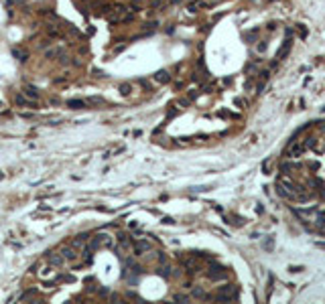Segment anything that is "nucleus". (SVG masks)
I'll return each instance as SVG.
<instances>
[{"label":"nucleus","mask_w":325,"mask_h":304,"mask_svg":"<svg viewBox=\"0 0 325 304\" xmlns=\"http://www.w3.org/2000/svg\"><path fill=\"white\" fill-rule=\"evenodd\" d=\"M303 150H305V146L293 140V142H291V146L286 148V156H291V158H297V156H301V154H303Z\"/></svg>","instance_id":"1"},{"label":"nucleus","mask_w":325,"mask_h":304,"mask_svg":"<svg viewBox=\"0 0 325 304\" xmlns=\"http://www.w3.org/2000/svg\"><path fill=\"white\" fill-rule=\"evenodd\" d=\"M152 79H155L156 83H169V81H171V75H169V71L160 69L159 73H155V75H152Z\"/></svg>","instance_id":"2"},{"label":"nucleus","mask_w":325,"mask_h":304,"mask_svg":"<svg viewBox=\"0 0 325 304\" xmlns=\"http://www.w3.org/2000/svg\"><path fill=\"white\" fill-rule=\"evenodd\" d=\"M291 45H293V43H291V39H286L285 43H282V47L278 49V53H277V57H274V59H277V61L285 59V57H286V53H289V49H291Z\"/></svg>","instance_id":"3"},{"label":"nucleus","mask_w":325,"mask_h":304,"mask_svg":"<svg viewBox=\"0 0 325 304\" xmlns=\"http://www.w3.org/2000/svg\"><path fill=\"white\" fill-rule=\"evenodd\" d=\"M23 93H24V95H27V97H29V99H35V101H37V99H39V97H41L39 89H37V87H33V85L24 87V91H23Z\"/></svg>","instance_id":"4"},{"label":"nucleus","mask_w":325,"mask_h":304,"mask_svg":"<svg viewBox=\"0 0 325 304\" xmlns=\"http://www.w3.org/2000/svg\"><path fill=\"white\" fill-rule=\"evenodd\" d=\"M10 53H12V57H16V59H19L20 63H24L27 59H29V53H27V51H20V49H12Z\"/></svg>","instance_id":"5"},{"label":"nucleus","mask_w":325,"mask_h":304,"mask_svg":"<svg viewBox=\"0 0 325 304\" xmlns=\"http://www.w3.org/2000/svg\"><path fill=\"white\" fill-rule=\"evenodd\" d=\"M146 249H151V243H148V241H138L134 245V253H136V256H140L142 251H146Z\"/></svg>","instance_id":"6"},{"label":"nucleus","mask_w":325,"mask_h":304,"mask_svg":"<svg viewBox=\"0 0 325 304\" xmlns=\"http://www.w3.org/2000/svg\"><path fill=\"white\" fill-rule=\"evenodd\" d=\"M67 106L71 107V110H83V107H85V101L83 99H69Z\"/></svg>","instance_id":"7"},{"label":"nucleus","mask_w":325,"mask_h":304,"mask_svg":"<svg viewBox=\"0 0 325 304\" xmlns=\"http://www.w3.org/2000/svg\"><path fill=\"white\" fill-rule=\"evenodd\" d=\"M61 253H63V260H75V257H77L75 249H71V247H63Z\"/></svg>","instance_id":"8"},{"label":"nucleus","mask_w":325,"mask_h":304,"mask_svg":"<svg viewBox=\"0 0 325 304\" xmlns=\"http://www.w3.org/2000/svg\"><path fill=\"white\" fill-rule=\"evenodd\" d=\"M47 257H49V264L51 265H63V256H51V253H47Z\"/></svg>","instance_id":"9"},{"label":"nucleus","mask_w":325,"mask_h":304,"mask_svg":"<svg viewBox=\"0 0 325 304\" xmlns=\"http://www.w3.org/2000/svg\"><path fill=\"white\" fill-rule=\"evenodd\" d=\"M199 6H205V2H203V0H193L191 4H187V10H189V12H195V10H197Z\"/></svg>","instance_id":"10"},{"label":"nucleus","mask_w":325,"mask_h":304,"mask_svg":"<svg viewBox=\"0 0 325 304\" xmlns=\"http://www.w3.org/2000/svg\"><path fill=\"white\" fill-rule=\"evenodd\" d=\"M35 294H37V288H29V290H24L23 294H20V300H29V298H33Z\"/></svg>","instance_id":"11"},{"label":"nucleus","mask_w":325,"mask_h":304,"mask_svg":"<svg viewBox=\"0 0 325 304\" xmlns=\"http://www.w3.org/2000/svg\"><path fill=\"white\" fill-rule=\"evenodd\" d=\"M59 53H61L59 49H49L47 53H45V57H47V59H53V57H59Z\"/></svg>","instance_id":"12"},{"label":"nucleus","mask_w":325,"mask_h":304,"mask_svg":"<svg viewBox=\"0 0 325 304\" xmlns=\"http://www.w3.org/2000/svg\"><path fill=\"white\" fill-rule=\"evenodd\" d=\"M191 296L193 298H205V292L201 288H193V292H191Z\"/></svg>","instance_id":"13"},{"label":"nucleus","mask_w":325,"mask_h":304,"mask_svg":"<svg viewBox=\"0 0 325 304\" xmlns=\"http://www.w3.org/2000/svg\"><path fill=\"white\" fill-rule=\"evenodd\" d=\"M130 91H132V87L128 85V83H124V85H120V93H122V95H130Z\"/></svg>","instance_id":"14"},{"label":"nucleus","mask_w":325,"mask_h":304,"mask_svg":"<svg viewBox=\"0 0 325 304\" xmlns=\"http://www.w3.org/2000/svg\"><path fill=\"white\" fill-rule=\"evenodd\" d=\"M281 170H282L285 174H289V172L293 170V164H291V162H282V164H281Z\"/></svg>","instance_id":"15"},{"label":"nucleus","mask_w":325,"mask_h":304,"mask_svg":"<svg viewBox=\"0 0 325 304\" xmlns=\"http://www.w3.org/2000/svg\"><path fill=\"white\" fill-rule=\"evenodd\" d=\"M118 241H120L122 245H128V235L126 233H118Z\"/></svg>","instance_id":"16"},{"label":"nucleus","mask_w":325,"mask_h":304,"mask_svg":"<svg viewBox=\"0 0 325 304\" xmlns=\"http://www.w3.org/2000/svg\"><path fill=\"white\" fill-rule=\"evenodd\" d=\"M303 270H305L303 265H291V268H289V272H293V274H301Z\"/></svg>","instance_id":"17"},{"label":"nucleus","mask_w":325,"mask_h":304,"mask_svg":"<svg viewBox=\"0 0 325 304\" xmlns=\"http://www.w3.org/2000/svg\"><path fill=\"white\" fill-rule=\"evenodd\" d=\"M173 300H177V302H187L189 298H187V296H183V294H175Z\"/></svg>","instance_id":"18"},{"label":"nucleus","mask_w":325,"mask_h":304,"mask_svg":"<svg viewBox=\"0 0 325 304\" xmlns=\"http://www.w3.org/2000/svg\"><path fill=\"white\" fill-rule=\"evenodd\" d=\"M47 33L51 34V37H59V30H55V29H47Z\"/></svg>","instance_id":"19"},{"label":"nucleus","mask_w":325,"mask_h":304,"mask_svg":"<svg viewBox=\"0 0 325 304\" xmlns=\"http://www.w3.org/2000/svg\"><path fill=\"white\" fill-rule=\"evenodd\" d=\"M163 223H167V225H171V223H175V219H171V217H165V219H163Z\"/></svg>","instance_id":"20"},{"label":"nucleus","mask_w":325,"mask_h":304,"mask_svg":"<svg viewBox=\"0 0 325 304\" xmlns=\"http://www.w3.org/2000/svg\"><path fill=\"white\" fill-rule=\"evenodd\" d=\"M321 235H325V225H323V227H321Z\"/></svg>","instance_id":"21"},{"label":"nucleus","mask_w":325,"mask_h":304,"mask_svg":"<svg viewBox=\"0 0 325 304\" xmlns=\"http://www.w3.org/2000/svg\"><path fill=\"white\" fill-rule=\"evenodd\" d=\"M2 176H4V174H2V172H0V179H2Z\"/></svg>","instance_id":"22"}]
</instances>
